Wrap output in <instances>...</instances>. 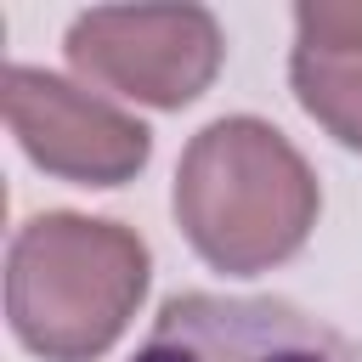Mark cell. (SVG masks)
Masks as SVG:
<instances>
[{"mask_svg": "<svg viewBox=\"0 0 362 362\" xmlns=\"http://www.w3.org/2000/svg\"><path fill=\"white\" fill-rule=\"evenodd\" d=\"M175 221L215 272L255 277L311 238L317 175L283 141V130L249 113L215 119L181 153Z\"/></svg>", "mask_w": 362, "mask_h": 362, "instance_id": "obj_1", "label": "cell"}, {"mask_svg": "<svg viewBox=\"0 0 362 362\" xmlns=\"http://www.w3.org/2000/svg\"><path fill=\"white\" fill-rule=\"evenodd\" d=\"M147 243L119 221L34 215L6 249L11 334L45 362H96L147 294Z\"/></svg>", "mask_w": 362, "mask_h": 362, "instance_id": "obj_2", "label": "cell"}, {"mask_svg": "<svg viewBox=\"0 0 362 362\" xmlns=\"http://www.w3.org/2000/svg\"><path fill=\"white\" fill-rule=\"evenodd\" d=\"M68 62L85 85L147 107H187L221 68V23L204 6L79 11L68 23Z\"/></svg>", "mask_w": 362, "mask_h": 362, "instance_id": "obj_3", "label": "cell"}, {"mask_svg": "<svg viewBox=\"0 0 362 362\" xmlns=\"http://www.w3.org/2000/svg\"><path fill=\"white\" fill-rule=\"evenodd\" d=\"M130 362H356L351 345L272 294H170Z\"/></svg>", "mask_w": 362, "mask_h": 362, "instance_id": "obj_4", "label": "cell"}, {"mask_svg": "<svg viewBox=\"0 0 362 362\" xmlns=\"http://www.w3.org/2000/svg\"><path fill=\"white\" fill-rule=\"evenodd\" d=\"M6 124L40 170L79 187H119L153 153V136L141 119L23 62L6 68Z\"/></svg>", "mask_w": 362, "mask_h": 362, "instance_id": "obj_5", "label": "cell"}, {"mask_svg": "<svg viewBox=\"0 0 362 362\" xmlns=\"http://www.w3.org/2000/svg\"><path fill=\"white\" fill-rule=\"evenodd\" d=\"M288 79L300 107L345 147L362 153V45H305L294 40Z\"/></svg>", "mask_w": 362, "mask_h": 362, "instance_id": "obj_6", "label": "cell"}, {"mask_svg": "<svg viewBox=\"0 0 362 362\" xmlns=\"http://www.w3.org/2000/svg\"><path fill=\"white\" fill-rule=\"evenodd\" d=\"M294 28L305 45H362V6H300Z\"/></svg>", "mask_w": 362, "mask_h": 362, "instance_id": "obj_7", "label": "cell"}]
</instances>
